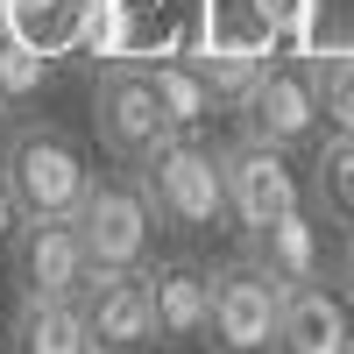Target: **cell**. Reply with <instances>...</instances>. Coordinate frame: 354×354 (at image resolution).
<instances>
[{
	"instance_id": "6",
	"label": "cell",
	"mask_w": 354,
	"mask_h": 354,
	"mask_svg": "<svg viewBox=\"0 0 354 354\" xmlns=\"http://www.w3.org/2000/svg\"><path fill=\"white\" fill-rule=\"evenodd\" d=\"M220 185H227V227L248 234L262 220L290 213V205H305V170L290 149L277 142H255V135H234L220 149Z\"/></svg>"
},
{
	"instance_id": "3",
	"label": "cell",
	"mask_w": 354,
	"mask_h": 354,
	"mask_svg": "<svg viewBox=\"0 0 354 354\" xmlns=\"http://www.w3.org/2000/svg\"><path fill=\"white\" fill-rule=\"evenodd\" d=\"M283 312V283L255 255H227L205 270V340L213 354H270Z\"/></svg>"
},
{
	"instance_id": "24",
	"label": "cell",
	"mask_w": 354,
	"mask_h": 354,
	"mask_svg": "<svg viewBox=\"0 0 354 354\" xmlns=\"http://www.w3.org/2000/svg\"><path fill=\"white\" fill-rule=\"evenodd\" d=\"M0 135H8V106H0Z\"/></svg>"
},
{
	"instance_id": "18",
	"label": "cell",
	"mask_w": 354,
	"mask_h": 354,
	"mask_svg": "<svg viewBox=\"0 0 354 354\" xmlns=\"http://www.w3.org/2000/svg\"><path fill=\"white\" fill-rule=\"evenodd\" d=\"M192 71L205 78L213 106H234L248 93V78L262 71V50H248V43H205V50H192Z\"/></svg>"
},
{
	"instance_id": "21",
	"label": "cell",
	"mask_w": 354,
	"mask_h": 354,
	"mask_svg": "<svg viewBox=\"0 0 354 354\" xmlns=\"http://www.w3.org/2000/svg\"><path fill=\"white\" fill-rule=\"evenodd\" d=\"M64 15H71V0H0V21H15V28H43Z\"/></svg>"
},
{
	"instance_id": "11",
	"label": "cell",
	"mask_w": 354,
	"mask_h": 354,
	"mask_svg": "<svg viewBox=\"0 0 354 354\" xmlns=\"http://www.w3.org/2000/svg\"><path fill=\"white\" fill-rule=\"evenodd\" d=\"M156 347H198L205 340V262L198 255H149L142 262Z\"/></svg>"
},
{
	"instance_id": "10",
	"label": "cell",
	"mask_w": 354,
	"mask_h": 354,
	"mask_svg": "<svg viewBox=\"0 0 354 354\" xmlns=\"http://www.w3.org/2000/svg\"><path fill=\"white\" fill-rule=\"evenodd\" d=\"M347 347H354V298L340 283H326V277L290 283L270 354H347Z\"/></svg>"
},
{
	"instance_id": "2",
	"label": "cell",
	"mask_w": 354,
	"mask_h": 354,
	"mask_svg": "<svg viewBox=\"0 0 354 354\" xmlns=\"http://www.w3.org/2000/svg\"><path fill=\"white\" fill-rule=\"evenodd\" d=\"M0 177L15 185L21 213H78L93 163L57 121H15L0 135Z\"/></svg>"
},
{
	"instance_id": "25",
	"label": "cell",
	"mask_w": 354,
	"mask_h": 354,
	"mask_svg": "<svg viewBox=\"0 0 354 354\" xmlns=\"http://www.w3.org/2000/svg\"><path fill=\"white\" fill-rule=\"evenodd\" d=\"M347 354H354V347H347Z\"/></svg>"
},
{
	"instance_id": "19",
	"label": "cell",
	"mask_w": 354,
	"mask_h": 354,
	"mask_svg": "<svg viewBox=\"0 0 354 354\" xmlns=\"http://www.w3.org/2000/svg\"><path fill=\"white\" fill-rule=\"evenodd\" d=\"M312 78H319L326 135H354V43L347 50H312Z\"/></svg>"
},
{
	"instance_id": "20",
	"label": "cell",
	"mask_w": 354,
	"mask_h": 354,
	"mask_svg": "<svg viewBox=\"0 0 354 354\" xmlns=\"http://www.w3.org/2000/svg\"><path fill=\"white\" fill-rule=\"evenodd\" d=\"M319 0H248V21L262 28V36H298V28L312 21Z\"/></svg>"
},
{
	"instance_id": "17",
	"label": "cell",
	"mask_w": 354,
	"mask_h": 354,
	"mask_svg": "<svg viewBox=\"0 0 354 354\" xmlns=\"http://www.w3.org/2000/svg\"><path fill=\"white\" fill-rule=\"evenodd\" d=\"M149 71V85H156V106H163V121L185 135V128H198L205 113H213V93H205V78L192 71V57H156V64H142Z\"/></svg>"
},
{
	"instance_id": "13",
	"label": "cell",
	"mask_w": 354,
	"mask_h": 354,
	"mask_svg": "<svg viewBox=\"0 0 354 354\" xmlns=\"http://www.w3.org/2000/svg\"><path fill=\"white\" fill-rule=\"evenodd\" d=\"M305 198L326 227H354V135H319L305 163Z\"/></svg>"
},
{
	"instance_id": "15",
	"label": "cell",
	"mask_w": 354,
	"mask_h": 354,
	"mask_svg": "<svg viewBox=\"0 0 354 354\" xmlns=\"http://www.w3.org/2000/svg\"><path fill=\"white\" fill-rule=\"evenodd\" d=\"M50 78H57V57L50 43L36 36V28H15V21H0V106H28V100H43L50 93Z\"/></svg>"
},
{
	"instance_id": "1",
	"label": "cell",
	"mask_w": 354,
	"mask_h": 354,
	"mask_svg": "<svg viewBox=\"0 0 354 354\" xmlns=\"http://www.w3.org/2000/svg\"><path fill=\"white\" fill-rule=\"evenodd\" d=\"M142 177V192H149L156 205V227L185 234V241H198V234H220L227 227V185H220V149H205L198 128L185 135H163L142 163H128Z\"/></svg>"
},
{
	"instance_id": "8",
	"label": "cell",
	"mask_w": 354,
	"mask_h": 354,
	"mask_svg": "<svg viewBox=\"0 0 354 354\" xmlns=\"http://www.w3.org/2000/svg\"><path fill=\"white\" fill-rule=\"evenodd\" d=\"M71 305H78V319H85L93 354H149V347H156L142 270H85V283L71 290Z\"/></svg>"
},
{
	"instance_id": "23",
	"label": "cell",
	"mask_w": 354,
	"mask_h": 354,
	"mask_svg": "<svg viewBox=\"0 0 354 354\" xmlns=\"http://www.w3.org/2000/svg\"><path fill=\"white\" fill-rule=\"evenodd\" d=\"M340 290L354 298V227H347V255H340Z\"/></svg>"
},
{
	"instance_id": "9",
	"label": "cell",
	"mask_w": 354,
	"mask_h": 354,
	"mask_svg": "<svg viewBox=\"0 0 354 354\" xmlns=\"http://www.w3.org/2000/svg\"><path fill=\"white\" fill-rule=\"evenodd\" d=\"M8 255H15L21 298H71V290L85 283V270H93L78 227H71V213H28Z\"/></svg>"
},
{
	"instance_id": "14",
	"label": "cell",
	"mask_w": 354,
	"mask_h": 354,
	"mask_svg": "<svg viewBox=\"0 0 354 354\" xmlns=\"http://www.w3.org/2000/svg\"><path fill=\"white\" fill-rule=\"evenodd\" d=\"M8 354H93V340H85V319L71 298H21Z\"/></svg>"
},
{
	"instance_id": "4",
	"label": "cell",
	"mask_w": 354,
	"mask_h": 354,
	"mask_svg": "<svg viewBox=\"0 0 354 354\" xmlns=\"http://www.w3.org/2000/svg\"><path fill=\"white\" fill-rule=\"evenodd\" d=\"M234 135L277 142V149H312L326 135V113H319V78L312 57H262V71L248 78V93L234 100Z\"/></svg>"
},
{
	"instance_id": "22",
	"label": "cell",
	"mask_w": 354,
	"mask_h": 354,
	"mask_svg": "<svg viewBox=\"0 0 354 354\" xmlns=\"http://www.w3.org/2000/svg\"><path fill=\"white\" fill-rule=\"evenodd\" d=\"M21 220H28V213H21V198H15V185H8V177H0V255L15 248V234H21Z\"/></svg>"
},
{
	"instance_id": "7",
	"label": "cell",
	"mask_w": 354,
	"mask_h": 354,
	"mask_svg": "<svg viewBox=\"0 0 354 354\" xmlns=\"http://www.w3.org/2000/svg\"><path fill=\"white\" fill-rule=\"evenodd\" d=\"M93 135H100V149H106L113 163H142L163 135H177V128L163 121V106H156L149 71H142L135 57L100 64V78H93Z\"/></svg>"
},
{
	"instance_id": "5",
	"label": "cell",
	"mask_w": 354,
	"mask_h": 354,
	"mask_svg": "<svg viewBox=\"0 0 354 354\" xmlns=\"http://www.w3.org/2000/svg\"><path fill=\"white\" fill-rule=\"evenodd\" d=\"M78 241H85V262L93 270H142L156 255V205L142 192V177H93L78 198Z\"/></svg>"
},
{
	"instance_id": "16",
	"label": "cell",
	"mask_w": 354,
	"mask_h": 354,
	"mask_svg": "<svg viewBox=\"0 0 354 354\" xmlns=\"http://www.w3.org/2000/svg\"><path fill=\"white\" fill-rule=\"evenodd\" d=\"M64 43H71L78 57H100V64L128 57V43H135V15H128V0H71V15H64Z\"/></svg>"
},
{
	"instance_id": "12",
	"label": "cell",
	"mask_w": 354,
	"mask_h": 354,
	"mask_svg": "<svg viewBox=\"0 0 354 354\" xmlns=\"http://www.w3.org/2000/svg\"><path fill=\"white\" fill-rule=\"evenodd\" d=\"M241 255H255L283 290L290 283H312V277H326V220H319L312 198H305V205H290V213L248 227L241 234Z\"/></svg>"
}]
</instances>
